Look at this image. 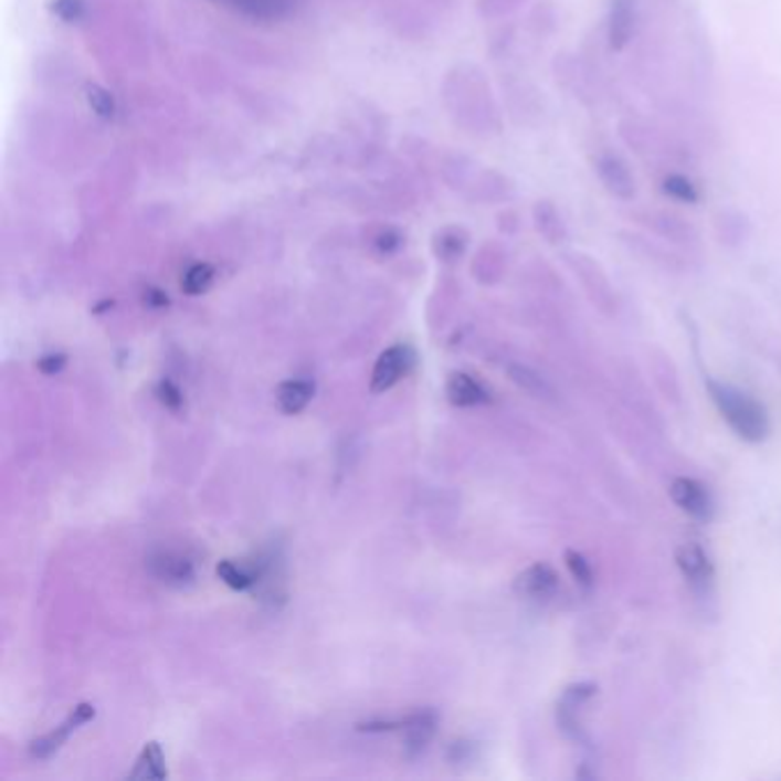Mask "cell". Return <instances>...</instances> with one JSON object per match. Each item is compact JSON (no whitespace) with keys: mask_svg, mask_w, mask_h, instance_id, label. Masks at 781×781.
Wrapping results in <instances>:
<instances>
[{"mask_svg":"<svg viewBox=\"0 0 781 781\" xmlns=\"http://www.w3.org/2000/svg\"><path fill=\"white\" fill-rule=\"evenodd\" d=\"M616 136L623 147L631 149L642 163L658 172L693 170L697 163L695 149L678 129H672L667 124L653 122L648 117L623 115L616 122Z\"/></svg>","mask_w":781,"mask_h":781,"instance_id":"cell-1","label":"cell"},{"mask_svg":"<svg viewBox=\"0 0 781 781\" xmlns=\"http://www.w3.org/2000/svg\"><path fill=\"white\" fill-rule=\"evenodd\" d=\"M706 390L715 403L717 413L729 424V429L745 443H763L770 435V418L763 403L752 394L742 392L722 381H706Z\"/></svg>","mask_w":781,"mask_h":781,"instance_id":"cell-2","label":"cell"},{"mask_svg":"<svg viewBox=\"0 0 781 781\" xmlns=\"http://www.w3.org/2000/svg\"><path fill=\"white\" fill-rule=\"evenodd\" d=\"M629 218L633 225L655 239H661L674 247H678L680 253L690 255L693 260L701 253V232L699 228L690 221V218L683 215L676 209L669 207H633Z\"/></svg>","mask_w":781,"mask_h":781,"instance_id":"cell-3","label":"cell"},{"mask_svg":"<svg viewBox=\"0 0 781 781\" xmlns=\"http://www.w3.org/2000/svg\"><path fill=\"white\" fill-rule=\"evenodd\" d=\"M552 72L557 83L564 87L576 102H580L587 108L601 106L605 97L603 81L597 67H593L587 57L571 51L557 53L552 62Z\"/></svg>","mask_w":781,"mask_h":781,"instance_id":"cell-4","label":"cell"},{"mask_svg":"<svg viewBox=\"0 0 781 781\" xmlns=\"http://www.w3.org/2000/svg\"><path fill=\"white\" fill-rule=\"evenodd\" d=\"M564 262L589 303L603 312V315L612 317L619 307V296L603 264L589 253H582V250H569V253H564Z\"/></svg>","mask_w":781,"mask_h":781,"instance_id":"cell-5","label":"cell"},{"mask_svg":"<svg viewBox=\"0 0 781 781\" xmlns=\"http://www.w3.org/2000/svg\"><path fill=\"white\" fill-rule=\"evenodd\" d=\"M591 170L597 175L599 183L603 186V191L621 202V204H633L637 200V177L629 163L626 156L616 151L614 147H599L591 154Z\"/></svg>","mask_w":781,"mask_h":781,"instance_id":"cell-6","label":"cell"},{"mask_svg":"<svg viewBox=\"0 0 781 781\" xmlns=\"http://www.w3.org/2000/svg\"><path fill=\"white\" fill-rule=\"evenodd\" d=\"M619 241L626 245L633 255L646 260L648 264L658 266L663 271H672V273H683L690 268L693 257L680 253L678 247L655 239L642 230H621L619 232Z\"/></svg>","mask_w":781,"mask_h":781,"instance_id":"cell-7","label":"cell"},{"mask_svg":"<svg viewBox=\"0 0 781 781\" xmlns=\"http://www.w3.org/2000/svg\"><path fill=\"white\" fill-rule=\"evenodd\" d=\"M640 0H610L605 14V44L612 53L629 51L640 38Z\"/></svg>","mask_w":781,"mask_h":781,"instance_id":"cell-8","label":"cell"},{"mask_svg":"<svg viewBox=\"0 0 781 781\" xmlns=\"http://www.w3.org/2000/svg\"><path fill=\"white\" fill-rule=\"evenodd\" d=\"M149 573L166 587L183 589L196 582V564L189 555L170 548L154 550L147 559Z\"/></svg>","mask_w":781,"mask_h":781,"instance_id":"cell-9","label":"cell"},{"mask_svg":"<svg viewBox=\"0 0 781 781\" xmlns=\"http://www.w3.org/2000/svg\"><path fill=\"white\" fill-rule=\"evenodd\" d=\"M669 497L683 514H687L695 520L710 523L715 516V503L710 490L693 477H676L669 484Z\"/></svg>","mask_w":781,"mask_h":781,"instance_id":"cell-10","label":"cell"},{"mask_svg":"<svg viewBox=\"0 0 781 781\" xmlns=\"http://www.w3.org/2000/svg\"><path fill=\"white\" fill-rule=\"evenodd\" d=\"M413 360H415V356H413L411 347H405V344H397V347L386 349L371 369V379H369L371 392L381 394V392L392 390L405 377V373H409V369L413 367Z\"/></svg>","mask_w":781,"mask_h":781,"instance_id":"cell-11","label":"cell"},{"mask_svg":"<svg viewBox=\"0 0 781 781\" xmlns=\"http://www.w3.org/2000/svg\"><path fill=\"white\" fill-rule=\"evenodd\" d=\"M92 717H95V706H89V704H78L65 722H62L60 727H55L51 733L38 738L30 742V757L33 759H51L55 752H60L62 747H65V742L70 740V736L81 729L83 725H87Z\"/></svg>","mask_w":781,"mask_h":781,"instance_id":"cell-12","label":"cell"},{"mask_svg":"<svg viewBox=\"0 0 781 781\" xmlns=\"http://www.w3.org/2000/svg\"><path fill=\"white\" fill-rule=\"evenodd\" d=\"M557 589L559 576L546 561L529 564L514 578V593L525 601H548L555 597Z\"/></svg>","mask_w":781,"mask_h":781,"instance_id":"cell-13","label":"cell"},{"mask_svg":"<svg viewBox=\"0 0 781 781\" xmlns=\"http://www.w3.org/2000/svg\"><path fill=\"white\" fill-rule=\"evenodd\" d=\"M713 232L715 239L720 241V245L729 250H738L749 243L754 234L752 218L747 215V211L738 207H722L713 218Z\"/></svg>","mask_w":781,"mask_h":781,"instance_id":"cell-14","label":"cell"},{"mask_svg":"<svg viewBox=\"0 0 781 781\" xmlns=\"http://www.w3.org/2000/svg\"><path fill=\"white\" fill-rule=\"evenodd\" d=\"M532 223L539 236L550 245H564L571 239V230L559 204L550 198H541L532 207Z\"/></svg>","mask_w":781,"mask_h":781,"instance_id":"cell-15","label":"cell"},{"mask_svg":"<svg viewBox=\"0 0 781 781\" xmlns=\"http://www.w3.org/2000/svg\"><path fill=\"white\" fill-rule=\"evenodd\" d=\"M676 567L695 589H708L715 580V567L708 552L697 543H685L676 550Z\"/></svg>","mask_w":781,"mask_h":781,"instance_id":"cell-16","label":"cell"},{"mask_svg":"<svg viewBox=\"0 0 781 781\" xmlns=\"http://www.w3.org/2000/svg\"><path fill=\"white\" fill-rule=\"evenodd\" d=\"M658 191L678 204L697 207L704 198L699 183L690 175V170H663L658 172Z\"/></svg>","mask_w":781,"mask_h":781,"instance_id":"cell-17","label":"cell"},{"mask_svg":"<svg viewBox=\"0 0 781 781\" xmlns=\"http://www.w3.org/2000/svg\"><path fill=\"white\" fill-rule=\"evenodd\" d=\"M445 394L450 403L458 405V409H473V405H482L490 401V392L486 390V386L465 371L452 373L447 379Z\"/></svg>","mask_w":781,"mask_h":781,"instance_id":"cell-18","label":"cell"},{"mask_svg":"<svg viewBox=\"0 0 781 781\" xmlns=\"http://www.w3.org/2000/svg\"><path fill=\"white\" fill-rule=\"evenodd\" d=\"M435 715L433 713H415L409 715L403 722H399L401 736H403V747L411 757L420 754L422 749L431 742L435 736Z\"/></svg>","mask_w":781,"mask_h":781,"instance_id":"cell-19","label":"cell"},{"mask_svg":"<svg viewBox=\"0 0 781 781\" xmlns=\"http://www.w3.org/2000/svg\"><path fill=\"white\" fill-rule=\"evenodd\" d=\"M264 571V559L260 557L257 564H236L234 559H223L218 561L215 573L230 589L234 591H250L257 589Z\"/></svg>","mask_w":781,"mask_h":781,"instance_id":"cell-20","label":"cell"},{"mask_svg":"<svg viewBox=\"0 0 781 781\" xmlns=\"http://www.w3.org/2000/svg\"><path fill=\"white\" fill-rule=\"evenodd\" d=\"M315 397V383L305 379H289L279 383L275 390L277 409L285 415H298L307 409V403Z\"/></svg>","mask_w":781,"mask_h":781,"instance_id":"cell-21","label":"cell"},{"mask_svg":"<svg viewBox=\"0 0 781 781\" xmlns=\"http://www.w3.org/2000/svg\"><path fill=\"white\" fill-rule=\"evenodd\" d=\"M507 373H509L511 383H516L520 390H525L527 394H532L535 399H541V401H557L555 388L541 377L539 371H535L532 367L509 365V367H507Z\"/></svg>","mask_w":781,"mask_h":781,"instance_id":"cell-22","label":"cell"},{"mask_svg":"<svg viewBox=\"0 0 781 781\" xmlns=\"http://www.w3.org/2000/svg\"><path fill=\"white\" fill-rule=\"evenodd\" d=\"M168 777L166 757L159 742H147L136 759V768L129 772V779H145V781H159Z\"/></svg>","mask_w":781,"mask_h":781,"instance_id":"cell-23","label":"cell"},{"mask_svg":"<svg viewBox=\"0 0 781 781\" xmlns=\"http://www.w3.org/2000/svg\"><path fill=\"white\" fill-rule=\"evenodd\" d=\"M221 3L232 6L234 10H241L243 14L257 17V19L279 17L287 10V0H221Z\"/></svg>","mask_w":781,"mask_h":781,"instance_id":"cell-24","label":"cell"},{"mask_svg":"<svg viewBox=\"0 0 781 781\" xmlns=\"http://www.w3.org/2000/svg\"><path fill=\"white\" fill-rule=\"evenodd\" d=\"M213 268L209 264H193L189 271L181 275V289L189 296L204 294L213 283Z\"/></svg>","mask_w":781,"mask_h":781,"instance_id":"cell-25","label":"cell"},{"mask_svg":"<svg viewBox=\"0 0 781 781\" xmlns=\"http://www.w3.org/2000/svg\"><path fill=\"white\" fill-rule=\"evenodd\" d=\"M505 250L499 245H486L479 255L477 268L486 279H497L505 271Z\"/></svg>","mask_w":781,"mask_h":781,"instance_id":"cell-26","label":"cell"},{"mask_svg":"<svg viewBox=\"0 0 781 781\" xmlns=\"http://www.w3.org/2000/svg\"><path fill=\"white\" fill-rule=\"evenodd\" d=\"M564 561H567V567H569L573 580H576L580 587L589 589V587L593 584V569H591V564H589L587 557H584L582 552H578V550H567V552H564Z\"/></svg>","mask_w":781,"mask_h":781,"instance_id":"cell-27","label":"cell"},{"mask_svg":"<svg viewBox=\"0 0 781 781\" xmlns=\"http://www.w3.org/2000/svg\"><path fill=\"white\" fill-rule=\"evenodd\" d=\"M87 104L99 117H113V113H115L113 97L99 85H89L87 87Z\"/></svg>","mask_w":781,"mask_h":781,"instance_id":"cell-28","label":"cell"},{"mask_svg":"<svg viewBox=\"0 0 781 781\" xmlns=\"http://www.w3.org/2000/svg\"><path fill=\"white\" fill-rule=\"evenodd\" d=\"M51 10L60 21L76 23L83 17V0H51Z\"/></svg>","mask_w":781,"mask_h":781,"instance_id":"cell-29","label":"cell"},{"mask_svg":"<svg viewBox=\"0 0 781 781\" xmlns=\"http://www.w3.org/2000/svg\"><path fill=\"white\" fill-rule=\"evenodd\" d=\"M156 397H159V401L166 405L168 411H172V413H179V411L183 409V394H181V390H179L175 383H170V381H161V383H159V388H156Z\"/></svg>","mask_w":781,"mask_h":781,"instance_id":"cell-30","label":"cell"},{"mask_svg":"<svg viewBox=\"0 0 781 781\" xmlns=\"http://www.w3.org/2000/svg\"><path fill=\"white\" fill-rule=\"evenodd\" d=\"M465 245H467V234H465L463 230H452V232H447V234L443 236V241H441V247H443L441 253H443V257H447V260H456V257L463 255Z\"/></svg>","mask_w":781,"mask_h":781,"instance_id":"cell-31","label":"cell"},{"mask_svg":"<svg viewBox=\"0 0 781 781\" xmlns=\"http://www.w3.org/2000/svg\"><path fill=\"white\" fill-rule=\"evenodd\" d=\"M525 0H479V8L486 17H505L518 10Z\"/></svg>","mask_w":781,"mask_h":781,"instance_id":"cell-32","label":"cell"},{"mask_svg":"<svg viewBox=\"0 0 781 781\" xmlns=\"http://www.w3.org/2000/svg\"><path fill=\"white\" fill-rule=\"evenodd\" d=\"M65 365H67V356H62V353H49L38 360V369L42 373H46V377H55V373L65 369Z\"/></svg>","mask_w":781,"mask_h":781,"instance_id":"cell-33","label":"cell"},{"mask_svg":"<svg viewBox=\"0 0 781 781\" xmlns=\"http://www.w3.org/2000/svg\"><path fill=\"white\" fill-rule=\"evenodd\" d=\"M499 230L507 232V234L518 232V230H520V215H518V211L507 209V211L499 213Z\"/></svg>","mask_w":781,"mask_h":781,"instance_id":"cell-34","label":"cell"}]
</instances>
